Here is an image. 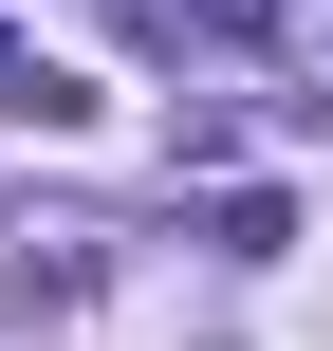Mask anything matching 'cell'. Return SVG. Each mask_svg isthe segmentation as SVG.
<instances>
[{
    "label": "cell",
    "mask_w": 333,
    "mask_h": 351,
    "mask_svg": "<svg viewBox=\"0 0 333 351\" xmlns=\"http://www.w3.org/2000/svg\"><path fill=\"white\" fill-rule=\"evenodd\" d=\"M19 74H37V56H19V19H0V111H19Z\"/></svg>",
    "instance_id": "obj_3"
},
{
    "label": "cell",
    "mask_w": 333,
    "mask_h": 351,
    "mask_svg": "<svg viewBox=\"0 0 333 351\" xmlns=\"http://www.w3.org/2000/svg\"><path fill=\"white\" fill-rule=\"evenodd\" d=\"M278 19H297V0H130V37H167V56H185V37H204V56H260Z\"/></svg>",
    "instance_id": "obj_1"
},
{
    "label": "cell",
    "mask_w": 333,
    "mask_h": 351,
    "mask_svg": "<svg viewBox=\"0 0 333 351\" xmlns=\"http://www.w3.org/2000/svg\"><path fill=\"white\" fill-rule=\"evenodd\" d=\"M204 259H297V204H278V185H222V204H204Z\"/></svg>",
    "instance_id": "obj_2"
}]
</instances>
